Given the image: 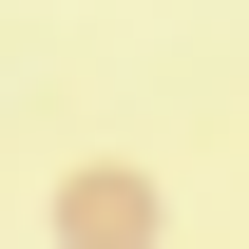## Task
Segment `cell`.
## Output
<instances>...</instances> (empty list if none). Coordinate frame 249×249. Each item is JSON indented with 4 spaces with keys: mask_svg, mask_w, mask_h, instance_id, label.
<instances>
[{
    "mask_svg": "<svg viewBox=\"0 0 249 249\" xmlns=\"http://www.w3.org/2000/svg\"><path fill=\"white\" fill-rule=\"evenodd\" d=\"M58 249H154V173H134V154L58 173Z\"/></svg>",
    "mask_w": 249,
    "mask_h": 249,
    "instance_id": "cell-1",
    "label": "cell"
}]
</instances>
